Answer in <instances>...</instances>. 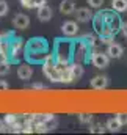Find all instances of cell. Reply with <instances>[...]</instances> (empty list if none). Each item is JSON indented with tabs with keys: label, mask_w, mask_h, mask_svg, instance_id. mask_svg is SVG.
<instances>
[{
	"label": "cell",
	"mask_w": 127,
	"mask_h": 135,
	"mask_svg": "<svg viewBox=\"0 0 127 135\" xmlns=\"http://www.w3.org/2000/svg\"><path fill=\"white\" fill-rule=\"evenodd\" d=\"M44 74L52 80V82H61V71L57 68V65L53 63L52 57H47L46 58V63H44Z\"/></svg>",
	"instance_id": "1"
},
{
	"label": "cell",
	"mask_w": 127,
	"mask_h": 135,
	"mask_svg": "<svg viewBox=\"0 0 127 135\" xmlns=\"http://www.w3.org/2000/svg\"><path fill=\"white\" fill-rule=\"evenodd\" d=\"M91 61H93V65H94L97 69H104V68L108 66V63H110V57H108L107 54L96 52V54H93V57H91Z\"/></svg>",
	"instance_id": "2"
},
{
	"label": "cell",
	"mask_w": 127,
	"mask_h": 135,
	"mask_svg": "<svg viewBox=\"0 0 127 135\" xmlns=\"http://www.w3.org/2000/svg\"><path fill=\"white\" fill-rule=\"evenodd\" d=\"M13 24H14L16 28H19V30H25V28L30 25V17H28L27 14H24V13H19V14L14 16Z\"/></svg>",
	"instance_id": "3"
},
{
	"label": "cell",
	"mask_w": 127,
	"mask_h": 135,
	"mask_svg": "<svg viewBox=\"0 0 127 135\" xmlns=\"http://www.w3.org/2000/svg\"><path fill=\"white\" fill-rule=\"evenodd\" d=\"M61 32H63L64 36H75L79 33V25L74 21H66L61 25Z\"/></svg>",
	"instance_id": "4"
},
{
	"label": "cell",
	"mask_w": 127,
	"mask_h": 135,
	"mask_svg": "<svg viewBox=\"0 0 127 135\" xmlns=\"http://www.w3.org/2000/svg\"><path fill=\"white\" fill-rule=\"evenodd\" d=\"M123 54H124V49H123L121 44H118V42H111V44H108L107 55H108L110 58H121Z\"/></svg>",
	"instance_id": "5"
},
{
	"label": "cell",
	"mask_w": 127,
	"mask_h": 135,
	"mask_svg": "<svg viewBox=\"0 0 127 135\" xmlns=\"http://www.w3.org/2000/svg\"><path fill=\"white\" fill-rule=\"evenodd\" d=\"M52 16H53V11H52L50 6L42 5V6L38 8V19H39L41 22H49V21L52 19Z\"/></svg>",
	"instance_id": "6"
},
{
	"label": "cell",
	"mask_w": 127,
	"mask_h": 135,
	"mask_svg": "<svg viewBox=\"0 0 127 135\" xmlns=\"http://www.w3.org/2000/svg\"><path fill=\"white\" fill-rule=\"evenodd\" d=\"M108 86V79L105 75H96L91 79V88L93 90H105Z\"/></svg>",
	"instance_id": "7"
},
{
	"label": "cell",
	"mask_w": 127,
	"mask_h": 135,
	"mask_svg": "<svg viewBox=\"0 0 127 135\" xmlns=\"http://www.w3.org/2000/svg\"><path fill=\"white\" fill-rule=\"evenodd\" d=\"M75 16H77V21L83 22V24L90 22L93 19V13H91L90 8H79V9H75Z\"/></svg>",
	"instance_id": "8"
},
{
	"label": "cell",
	"mask_w": 127,
	"mask_h": 135,
	"mask_svg": "<svg viewBox=\"0 0 127 135\" xmlns=\"http://www.w3.org/2000/svg\"><path fill=\"white\" fill-rule=\"evenodd\" d=\"M60 13L66 14V16L75 13V3H74V0H63L60 3Z\"/></svg>",
	"instance_id": "9"
},
{
	"label": "cell",
	"mask_w": 127,
	"mask_h": 135,
	"mask_svg": "<svg viewBox=\"0 0 127 135\" xmlns=\"http://www.w3.org/2000/svg\"><path fill=\"white\" fill-rule=\"evenodd\" d=\"M32 75H33L32 66H28V65H21V66H19V69H17V77H19V79L28 80V79H32Z\"/></svg>",
	"instance_id": "10"
},
{
	"label": "cell",
	"mask_w": 127,
	"mask_h": 135,
	"mask_svg": "<svg viewBox=\"0 0 127 135\" xmlns=\"http://www.w3.org/2000/svg\"><path fill=\"white\" fill-rule=\"evenodd\" d=\"M22 47H24V42H22V41H14V42L9 46V52H11L13 58L21 57V54H22Z\"/></svg>",
	"instance_id": "11"
},
{
	"label": "cell",
	"mask_w": 127,
	"mask_h": 135,
	"mask_svg": "<svg viewBox=\"0 0 127 135\" xmlns=\"http://www.w3.org/2000/svg\"><path fill=\"white\" fill-rule=\"evenodd\" d=\"M111 6L115 11L124 13V11H127V0H111Z\"/></svg>",
	"instance_id": "12"
},
{
	"label": "cell",
	"mask_w": 127,
	"mask_h": 135,
	"mask_svg": "<svg viewBox=\"0 0 127 135\" xmlns=\"http://www.w3.org/2000/svg\"><path fill=\"white\" fill-rule=\"evenodd\" d=\"M107 129H108L110 132H118V131L121 129V123L118 121L116 116H115V118H110V119L107 121Z\"/></svg>",
	"instance_id": "13"
},
{
	"label": "cell",
	"mask_w": 127,
	"mask_h": 135,
	"mask_svg": "<svg viewBox=\"0 0 127 135\" xmlns=\"http://www.w3.org/2000/svg\"><path fill=\"white\" fill-rule=\"evenodd\" d=\"M22 5L25 8H39L46 5V0H22Z\"/></svg>",
	"instance_id": "14"
},
{
	"label": "cell",
	"mask_w": 127,
	"mask_h": 135,
	"mask_svg": "<svg viewBox=\"0 0 127 135\" xmlns=\"http://www.w3.org/2000/svg\"><path fill=\"white\" fill-rule=\"evenodd\" d=\"M8 54H9V44H8L5 39H2V41H0V58L5 60Z\"/></svg>",
	"instance_id": "15"
},
{
	"label": "cell",
	"mask_w": 127,
	"mask_h": 135,
	"mask_svg": "<svg viewBox=\"0 0 127 135\" xmlns=\"http://www.w3.org/2000/svg\"><path fill=\"white\" fill-rule=\"evenodd\" d=\"M71 68V72H72V75H74V79H80L82 75H83V68L80 66L79 63H75V65H72Z\"/></svg>",
	"instance_id": "16"
},
{
	"label": "cell",
	"mask_w": 127,
	"mask_h": 135,
	"mask_svg": "<svg viewBox=\"0 0 127 135\" xmlns=\"http://www.w3.org/2000/svg\"><path fill=\"white\" fill-rule=\"evenodd\" d=\"M9 71H11L9 63L6 60H2L0 61V75H6V74H9Z\"/></svg>",
	"instance_id": "17"
},
{
	"label": "cell",
	"mask_w": 127,
	"mask_h": 135,
	"mask_svg": "<svg viewBox=\"0 0 127 135\" xmlns=\"http://www.w3.org/2000/svg\"><path fill=\"white\" fill-rule=\"evenodd\" d=\"M79 121H80L82 124H88V123L93 121V115H91V113H80V115H79Z\"/></svg>",
	"instance_id": "18"
},
{
	"label": "cell",
	"mask_w": 127,
	"mask_h": 135,
	"mask_svg": "<svg viewBox=\"0 0 127 135\" xmlns=\"http://www.w3.org/2000/svg\"><path fill=\"white\" fill-rule=\"evenodd\" d=\"M90 132H93V134H104L105 129H104L102 124H96V126H93V127L90 129Z\"/></svg>",
	"instance_id": "19"
},
{
	"label": "cell",
	"mask_w": 127,
	"mask_h": 135,
	"mask_svg": "<svg viewBox=\"0 0 127 135\" xmlns=\"http://www.w3.org/2000/svg\"><path fill=\"white\" fill-rule=\"evenodd\" d=\"M8 13V3L5 0H0V17Z\"/></svg>",
	"instance_id": "20"
},
{
	"label": "cell",
	"mask_w": 127,
	"mask_h": 135,
	"mask_svg": "<svg viewBox=\"0 0 127 135\" xmlns=\"http://www.w3.org/2000/svg\"><path fill=\"white\" fill-rule=\"evenodd\" d=\"M90 8H100L104 5V0H88Z\"/></svg>",
	"instance_id": "21"
},
{
	"label": "cell",
	"mask_w": 127,
	"mask_h": 135,
	"mask_svg": "<svg viewBox=\"0 0 127 135\" xmlns=\"http://www.w3.org/2000/svg\"><path fill=\"white\" fill-rule=\"evenodd\" d=\"M116 118L121 123V126H127V113H119V115H116Z\"/></svg>",
	"instance_id": "22"
},
{
	"label": "cell",
	"mask_w": 127,
	"mask_h": 135,
	"mask_svg": "<svg viewBox=\"0 0 127 135\" xmlns=\"http://www.w3.org/2000/svg\"><path fill=\"white\" fill-rule=\"evenodd\" d=\"M5 121H6L8 124H11V126H14V124H16V121H17V118H16V115H6V118H5Z\"/></svg>",
	"instance_id": "23"
},
{
	"label": "cell",
	"mask_w": 127,
	"mask_h": 135,
	"mask_svg": "<svg viewBox=\"0 0 127 135\" xmlns=\"http://www.w3.org/2000/svg\"><path fill=\"white\" fill-rule=\"evenodd\" d=\"M8 88H9V85H8L5 80H2V79H0V91H6Z\"/></svg>",
	"instance_id": "24"
},
{
	"label": "cell",
	"mask_w": 127,
	"mask_h": 135,
	"mask_svg": "<svg viewBox=\"0 0 127 135\" xmlns=\"http://www.w3.org/2000/svg\"><path fill=\"white\" fill-rule=\"evenodd\" d=\"M121 33L124 35L127 38V22H124V24H121Z\"/></svg>",
	"instance_id": "25"
},
{
	"label": "cell",
	"mask_w": 127,
	"mask_h": 135,
	"mask_svg": "<svg viewBox=\"0 0 127 135\" xmlns=\"http://www.w3.org/2000/svg\"><path fill=\"white\" fill-rule=\"evenodd\" d=\"M33 88H36V90H41V88H44V85H42V83H35V85H33Z\"/></svg>",
	"instance_id": "26"
},
{
	"label": "cell",
	"mask_w": 127,
	"mask_h": 135,
	"mask_svg": "<svg viewBox=\"0 0 127 135\" xmlns=\"http://www.w3.org/2000/svg\"><path fill=\"white\" fill-rule=\"evenodd\" d=\"M3 131H5V123L0 119V132H3Z\"/></svg>",
	"instance_id": "27"
}]
</instances>
